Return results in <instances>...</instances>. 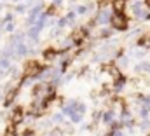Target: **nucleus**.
I'll list each match as a JSON object with an SVG mask.
<instances>
[{"instance_id":"f257e3e1","label":"nucleus","mask_w":150,"mask_h":136,"mask_svg":"<svg viewBox=\"0 0 150 136\" xmlns=\"http://www.w3.org/2000/svg\"><path fill=\"white\" fill-rule=\"evenodd\" d=\"M110 25L117 32L127 30V18H126V14H112L110 16Z\"/></svg>"},{"instance_id":"f03ea898","label":"nucleus","mask_w":150,"mask_h":136,"mask_svg":"<svg viewBox=\"0 0 150 136\" xmlns=\"http://www.w3.org/2000/svg\"><path fill=\"white\" fill-rule=\"evenodd\" d=\"M107 23H110V11L107 7H101L96 12V18L93 19V25H107Z\"/></svg>"},{"instance_id":"7ed1b4c3","label":"nucleus","mask_w":150,"mask_h":136,"mask_svg":"<svg viewBox=\"0 0 150 136\" xmlns=\"http://www.w3.org/2000/svg\"><path fill=\"white\" fill-rule=\"evenodd\" d=\"M110 7H112L113 14H124V11L127 7V0H112Z\"/></svg>"},{"instance_id":"20e7f679","label":"nucleus","mask_w":150,"mask_h":136,"mask_svg":"<svg viewBox=\"0 0 150 136\" xmlns=\"http://www.w3.org/2000/svg\"><path fill=\"white\" fill-rule=\"evenodd\" d=\"M58 56H59V52H58L54 47H52V49H47V51H44V59H45V61H54Z\"/></svg>"},{"instance_id":"39448f33","label":"nucleus","mask_w":150,"mask_h":136,"mask_svg":"<svg viewBox=\"0 0 150 136\" xmlns=\"http://www.w3.org/2000/svg\"><path fill=\"white\" fill-rule=\"evenodd\" d=\"M101 120H103L105 124H113V120H115V113H113L112 110H107L105 113H101Z\"/></svg>"},{"instance_id":"423d86ee","label":"nucleus","mask_w":150,"mask_h":136,"mask_svg":"<svg viewBox=\"0 0 150 136\" xmlns=\"http://www.w3.org/2000/svg\"><path fill=\"white\" fill-rule=\"evenodd\" d=\"M134 72L136 73H142V72H150V61H142L140 65L134 67Z\"/></svg>"},{"instance_id":"0eeeda50","label":"nucleus","mask_w":150,"mask_h":136,"mask_svg":"<svg viewBox=\"0 0 150 136\" xmlns=\"http://www.w3.org/2000/svg\"><path fill=\"white\" fill-rule=\"evenodd\" d=\"M129 65V56H119L117 58V67L119 68H126Z\"/></svg>"},{"instance_id":"6e6552de","label":"nucleus","mask_w":150,"mask_h":136,"mask_svg":"<svg viewBox=\"0 0 150 136\" xmlns=\"http://www.w3.org/2000/svg\"><path fill=\"white\" fill-rule=\"evenodd\" d=\"M145 54H147L145 49H133V51H131V56H133V58H140V59H142V58H145Z\"/></svg>"},{"instance_id":"1a4fd4ad","label":"nucleus","mask_w":150,"mask_h":136,"mask_svg":"<svg viewBox=\"0 0 150 136\" xmlns=\"http://www.w3.org/2000/svg\"><path fill=\"white\" fill-rule=\"evenodd\" d=\"M89 9H93L91 4H89V5H79V7H77V14H86Z\"/></svg>"},{"instance_id":"9d476101","label":"nucleus","mask_w":150,"mask_h":136,"mask_svg":"<svg viewBox=\"0 0 150 136\" xmlns=\"http://www.w3.org/2000/svg\"><path fill=\"white\" fill-rule=\"evenodd\" d=\"M82 117H84V113H80V112H75L70 119H72V122H75V124H77V122H80V120H82Z\"/></svg>"},{"instance_id":"9b49d317","label":"nucleus","mask_w":150,"mask_h":136,"mask_svg":"<svg viewBox=\"0 0 150 136\" xmlns=\"http://www.w3.org/2000/svg\"><path fill=\"white\" fill-rule=\"evenodd\" d=\"M52 122L61 124V122H63V113H54V115H52Z\"/></svg>"},{"instance_id":"f8f14e48","label":"nucleus","mask_w":150,"mask_h":136,"mask_svg":"<svg viewBox=\"0 0 150 136\" xmlns=\"http://www.w3.org/2000/svg\"><path fill=\"white\" fill-rule=\"evenodd\" d=\"M14 30V23H7L5 25V32H12Z\"/></svg>"},{"instance_id":"ddd939ff","label":"nucleus","mask_w":150,"mask_h":136,"mask_svg":"<svg viewBox=\"0 0 150 136\" xmlns=\"http://www.w3.org/2000/svg\"><path fill=\"white\" fill-rule=\"evenodd\" d=\"M149 120H142V124H140V127H142V129H149Z\"/></svg>"},{"instance_id":"4468645a","label":"nucleus","mask_w":150,"mask_h":136,"mask_svg":"<svg viewBox=\"0 0 150 136\" xmlns=\"http://www.w3.org/2000/svg\"><path fill=\"white\" fill-rule=\"evenodd\" d=\"M23 136H35V133H33L32 129H26V131L23 133Z\"/></svg>"},{"instance_id":"2eb2a0df","label":"nucleus","mask_w":150,"mask_h":136,"mask_svg":"<svg viewBox=\"0 0 150 136\" xmlns=\"http://www.w3.org/2000/svg\"><path fill=\"white\" fill-rule=\"evenodd\" d=\"M49 136H56V135H54V133H52V135H49Z\"/></svg>"},{"instance_id":"dca6fc26","label":"nucleus","mask_w":150,"mask_h":136,"mask_svg":"<svg viewBox=\"0 0 150 136\" xmlns=\"http://www.w3.org/2000/svg\"><path fill=\"white\" fill-rule=\"evenodd\" d=\"M14 2H16V0H14Z\"/></svg>"}]
</instances>
